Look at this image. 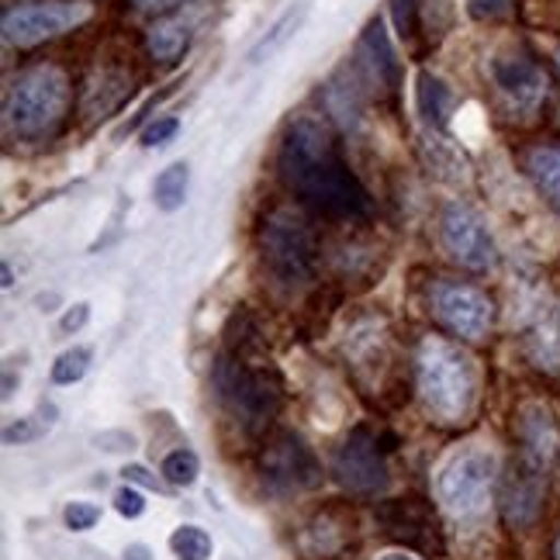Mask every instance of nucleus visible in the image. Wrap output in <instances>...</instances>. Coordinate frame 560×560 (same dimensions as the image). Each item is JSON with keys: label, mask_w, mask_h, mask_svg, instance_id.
I'll use <instances>...</instances> for the list:
<instances>
[{"label": "nucleus", "mask_w": 560, "mask_h": 560, "mask_svg": "<svg viewBox=\"0 0 560 560\" xmlns=\"http://www.w3.org/2000/svg\"><path fill=\"white\" fill-rule=\"evenodd\" d=\"M416 14H419V0H392V18H395L398 35L416 32Z\"/></svg>", "instance_id": "c756f323"}, {"label": "nucleus", "mask_w": 560, "mask_h": 560, "mask_svg": "<svg viewBox=\"0 0 560 560\" xmlns=\"http://www.w3.org/2000/svg\"><path fill=\"white\" fill-rule=\"evenodd\" d=\"M264 264L284 284H305L318 264V243L301 214L280 208L264 222Z\"/></svg>", "instance_id": "423d86ee"}, {"label": "nucleus", "mask_w": 560, "mask_h": 560, "mask_svg": "<svg viewBox=\"0 0 560 560\" xmlns=\"http://www.w3.org/2000/svg\"><path fill=\"white\" fill-rule=\"evenodd\" d=\"M170 550H174L177 560H211L214 544L201 526L187 523V526H177L174 533H170Z\"/></svg>", "instance_id": "4be33fe9"}, {"label": "nucleus", "mask_w": 560, "mask_h": 560, "mask_svg": "<svg viewBox=\"0 0 560 560\" xmlns=\"http://www.w3.org/2000/svg\"><path fill=\"white\" fill-rule=\"evenodd\" d=\"M125 560H153V550L145 544H128L125 547Z\"/></svg>", "instance_id": "f704fd0d"}, {"label": "nucleus", "mask_w": 560, "mask_h": 560, "mask_svg": "<svg viewBox=\"0 0 560 560\" xmlns=\"http://www.w3.org/2000/svg\"><path fill=\"white\" fill-rule=\"evenodd\" d=\"M416 101H419V115L429 125H433V128H446L450 107H454V91H450L436 73L422 70L416 77Z\"/></svg>", "instance_id": "f3484780"}, {"label": "nucleus", "mask_w": 560, "mask_h": 560, "mask_svg": "<svg viewBox=\"0 0 560 560\" xmlns=\"http://www.w3.org/2000/svg\"><path fill=\"white\" fill-rule=\"evenodd\" d=\"M260 474L273 494H298L322 485V464L315 457V450L298 433H277L267 440Z\"/></svg>", "instance_id": "6e6552de"}, {"label": "nucleus", "mask_w": 560, "mask_h": 560, "mask_svg": "<svg viewBox=\"0 0 560 560\" xmlns=\"http://www.w3.org/2000/svg\"><path fill=\"white\" fill-rule=\"evenodd\" d=\"M177 132H180V118H174V115H160V118L142 132V145H145V149H160V145H166V142H174Z\"/></svg>", "instance_id": "a878e982"}, {"label": "nucleus", "mask_w": 560, "mask_h": 560, "mask_svg": "<svg viewBox=\"0 0 560 560\" xmlns=\"http://www.w3.org/2000/svg\"><path fill=\"white\" fill-rule=\"evenodd\" d=\"M187 187H190V166L187 163H170L153 184V201L160 211H180L187 205Z\"/></svg>", "instance_id": "aec40b11"}, {"label": "nucleus", "mask_w": 560, "mask_h": 560, "mask_svg": "<svg viewBox=\"0 0 560 560\" xmlns=\"http://www.w3.org/2000/svg\"><path fill=\"white\" fill-rule=\"evenodd\" d=\"M433 312L450 332L464 339H481L491 329V301L478 288L443 280L433 288Z\"/></svg>", "instance_id": "9b49d317"}, {"label": "nucleus", "mask_w": 560, "mask_h": 560, "mask_svg": "<svg viewBox=\"0 0 560 560\" xmlns=\"http://www.w3.org/2000/svg\"><path fill=\"white\" fill-rule=\"evenodd\" d=\"M94 8L88 0H49V4H21L4 14V42L18 49H32L38 42L67 35L91 21Z\"/></svg>", "instance_id": "0eeeda50"}, {"label": "nucleus", "mask_w": 560, "mask_h": 560, "mask_svg": "<svg viewBox=\"0 0 560 560\" xmlns=\"http://www.w3.org/2000/svg\"><path fill=\"white\" fill-rule=\"evenodd\" d=\"M94 446L107 450V454H121V450H136V436L125 433V429H115V433H97Z\"/></svg>", "instance_id": "7c9ffc66"}, {"label": "nucleus", "mask_w": 560, "mask_h": 560, "mask_svg": "<svg viewBox=\"0 0 560 560\" xmlns=\"http://www.w3.org/2000/svg\"><path fill=\"white\" fill-rule=\"evenodd\" d=\"M544 481H547V470L523 460L520 474L509 481V494H505V512L512 523H533V515L544 499Z\"/></svg>", "instance_id": "2eb2a0df"}, {"label": "nucleus", "mask_w": 560, "mask_h": 560, "mask_svg": "<svg viewBox=\"0 0 560 560\" xmlns=\"http://www.w3.org/2000/svg\"><path fill=\"white\" fill-rule=\"evenodd\" d=\"M88 322H91V305H73L67 315L59 318V329L70 336V332H80L83 326H88Z\"/></svg>", "instance_id": "2f4dec72"}, {"label": "nucleus", "mask_w": 560, "mask_h": 560, "mask_svg": "<svg viewBox=\"0 0 560 560\" xmlns=\"http://www.w3.org/2000/svg\"><path fill=\"white\" fill-rule=\"evenodd\" d=\"M14 395V374L8 371V377H4V398H11Z\"/></svg>", "instance_id": "c9c22d12"}, {"label": "nucleus", "mask_w": 560, "mask_h": 560, "mask_svg": "<svg viewBox=\"0 0 560 560\" xmlns=\"http://www.w3.org/2000/svg\"><path fill=\"white\" fill-rule=\"evenodd\" d=\"M533 357L540 368H560V336L553 329H540L533 339Z\"/></svg>", "instance_id": "cd10ccee"}, {"label": "nucleus", "mask_w": 560, "mask_h": 560, "mask_svg": "<svg viewBox=\"0 0 560 560\" xmlns=\"http://www.w3.org/2000/svg\"><path fill=\"white\" fill-rule=\"evenodd\" d=\"M557 67H560V52H557Z\"/></svg>", "instance_id": "4c0bfd02"}, {"label": "nucleus", "mask_w": 560, "mask_h": 560, "mask_svg": "<svg viewBox=\"0 0 560 560\" xmlns=\"http://www.w3.org/2000/svg\"><path fill=\"white\" fill-rule=\"evenodd\" d=\"M332 470H336L339 485L357 491V494H377L387 488V481H392L381 440L371 433L368 425H357L347 436V443H342L339 454H336Z\"/></svg>", "instance_id": "1a4fd4ad"}, {"label": "nucleus", "mask_w": 560, "mask_h": 560, "mask_svg": "<svg viewBox=\"0 0 560 560\" xmlns=\"http://www.w3.org/2000/svg\"><path fill=\"white\" fill-rule=\"evenodd\" d=\"M190 42V28L184 21H163L153 32H149V52H153L160 62H174Z\"/></svg>", "instance_id": "412c9836"}, {"label": "nucleus", "mask_w": 560, "mask_h": 560, "mask_svg": "<svg viewBox=\"0 0 560 560\" xmlns=\"http://www.w3.org/2000/svg\"><path fill=\"white\" fill-rule=\"evenodd\" d=\"M384 523L395 536L408 540L412 547H433V536H436V523L429 520V512L416 502H395L384 509Z\"/></svg>", "instance_id": "dca6fc26"}, {"label": "nucleus", "mask_w": 560, "mask_h": 560, "mask_svg": "<svg viewBox=\"0 0 560 560\" xmlns=\"http://www.w3.org/2000/svg\"><path fill=\"white\" fill-rule=\"evenodd\" d=\"M91 357L94 353L88 347H73L67 353H59L56 363H52V384L70 387V384L83 381V377H88V371H91Z\"/></svg>", "instance_id": "b1692460"}, {"label": "nucleus", "mask_w": 560, "mask_h": 560, "mask_svg": "<svg viewBox=\"0 0 560 560\" xmlns=\"http://www.w3.org/2000/svg\"><path fill=\"white\" fill-rule=\"evenodd\" d=\"M46 422H42V416L35 419V416H28V419H18V422H11L8 429H4V443L8 446H25V443H32V440H38L42 433H46Z\"/></svg>", "instance_id": "bb28decb"}, {"label": "nucleus", "mask_w": 560, "mask_h": 560, "mask_svg": "<svg viewBox=\"0 0 560 560\" xmlns=\"http://www.w3.org/2000/svg\"><path fill=\"white\" fill-rule=\"evenodd\" d=\"M280 177L308 208L326 219H371V194L339 153L332 128L318 118H298L280 142Z\"/></svg>", "instance_id": "f257e3e1"}, {"label": "nucleus", "mask_w": 560, "mask_h": 560, "mask_svg": "<svg viewBox=\"0 0 560 560\" xmlns=\"http://www.w3.org/2000/svg\"><path fill=\"white\" fill-rule=\"evenodd\" d=\"M557 450H560V436L553 429L550 412L544 405H526L523 408V460L540 470H550Z\"/></svg>", "instance_id": "4468645a"}, {"label": "nucleus", "mask_w": 560, "mask_h": 560, "mask_svg": "<svg viewBox=\"0 0 560 560\" xmlns=\"http://www.w3.org/2000/svg\"><path fill=\"white\" fill-rule=\"evenodd\" d=\"M305 14H308V8L305 4H294V8H288L284 14H280L273 25H270V32L256 42V46L249 49V62L256 67V62H267V59H273L280 49L288 46V42L298 35V28H301V21H305Z\"/></svg>", "instance_id": "a211bd4d"}, {"label": "nucleus", "mask_w": 560, "mask_h": 560, "mask_svg": "<svg viewBox=\"0 0 560 560\" xmlns=\"http://www.w3.org/2000/svg\"><path fill=\"white\" fill-rule=\"evenodd\" d=\"M529 177L536 180L544 198L560 211V145H544V149H533L529 160H526Z\"/></svg>", "instance_id": "6ab92c4d"}, {"label": "nucleus", "mask_w": 560, "mask_h": 560, "mask_svg": "<svg viewBox=\"0 0 560 560\" xmlns=\"http://www.w3.org/2000/svg\"><path fill=\"white\" fill-rule=\"evenodd\" d=\"M62 523H67V529H73V533H88L101 523V509L94 502H70L62 509Z\"/></svg>", "instance_id": "393cba45"}, {"label": "nucleus", "mask_w": 560, "mask_h": 560, "mask_svg": "<svg viewBox=\"0 0 560 560\" xmlns=\"http://www.w3.org/2000/svg\"><path fill=\"white\" fill-rule=\"evenodd\" d=\"M121 474H125V481H128V485H142V488H149V491H163L153 474H149L145 467H139V464H128Z\"/></svg>", "instance_id": "473e14b6"}, {"label": "nucleus", "mask_w": 560, "mask_h": 560, "mask_svg": "<svg viewBox=\"0 0 560 560\" xmlns=\"http://www.w3.org/2000/svg\"><path fill=\"white\" fill-rule=\"evenodd\" d=\"M419 395L425 412L443 425L467 422L478 398V371L457 342L429 336L419 347Z\"/></svg>", "instance_id": "7ed1b4c3"}, {"label": "nucleus", "mask_w": 560, "mask_h": 560, "mask_svg": "<svg viewBox=\"0 0 560 560\" xmlns=\"http://www.w3.org/2000/svg\"><path fill=\"white\" fill-rule=\"evenodd\" d=\"M136 4H139L142 11H170V8L184 4V0H136Z\"/></svg>", "instance_id": "72a5a7b5"}, {"label": "nucleus", "mask_w": 560, "mask_h": 560, "mask_svg": "<svg viewBox=\"0 0 560 560\" xmlns=\"http://www.w3.org/2000/svg\"><path fill=\"white\" fill-rule=\"evenodd\" d=\"M443 246L467 270H488L494 264V243L485 219L464 201H450L440 219Z\"/></svg>", "instance_id": "9d476101"}, {"label": "nucleus", "mask_w": 560, "mask_h": 560, "mask_svg": "<svg viewBox=\"0 0 560 560\" xmlns=\"http://www.w3.org/2000/svg\"><path fill=\"white\" fill-rule=\"evenodd\" d=\"M491 80L515 112L533 115L547 97V77L529 56H499L491 62Z\"/></svg>", "instance_id": "f8f14e48"}, {"label": "nucleus", "mask_w": 560, "mask_h": 560, "mask_svg": "<svg viewBox=\"0 0 560 560\" xmlns=\"http://www.w3.org/2000/svg\"><path fill=\"white\" fill-rule=\"evenodd\" d=\"M160 474L166 478V485H174V488H190L194 481H198V474H201V460L194 450H170V454L163 457V467Z\"/></svg>", "instance_id": "5701e85b"}, {"label": "nucleus", "mask_w": 560, "mask_h": 560, "mask_svg": "<svg viewBox=\"0 0 560 560\" xmlns=\"http://www.w3.org/2000/svg\"><path fill=\"white\" fill-rule=\"evenodd\" d=\"M494 454L485 446H464L450 454L436 474V499L440 505L457 515V520H478L491 505V485H494Z\"/></svg>", "instance_id": "39448f33"}, {"label": "nucleus", "mask_w": 560, "mask_h": 560, "mask_svg": "<svg viewBox=\"0 0 560 560\" xmlns=\"http://www.w3.org/2000/svg\"><path fill=\"white\" fill-rule=\"evenodd\" d=\"M381 560H416V557H408V553H387V557H381Z\"/></svg>", "instance_id": "e433bc0d"}, {"label": "nucleus", "mask_w": 560, "mask_h": 560, "mask_svg": "<svg viewBox=\"0 0 560 560\" xmlns=\"http://www.w3.org/2000/svg\"><path fill=\"white\" fill-rule=\"evenodd\" d=\"M70 104V80L52 62L18 73L8 88L4 125L21 139H42L62 121Z\"/></svg>", "instance_id": "20e7f679"}, {"label": "nucleus", "mask_w": 560, "mask_h": 560, "mask_svg": "<svg viewBox=\"0 0 560 560\" xmlns=\"http://www.w3.org/2000/svg\"><path fill=\"white\" fill-rule=\"evenodd\" d=\"M115 512L121 515V520H139V515L145 512V494L132 485H125L115 491Z\"/></svg>", "instance_id": "c85d7f7f"}, {"label": "nucleus", "mask_w": 560, "mask_h": 560, "mask_svg": "<svg viewBox=\"0 0 560 560\" xmlns=\"http://www.w3.org/2000/svg\"><path fill=\"white\" fill-rule=\"evenodd\" d=\"M357 62H360L363 80H368V88H374L377 94H395L398 91L401 67L395 59L392 38H387L381 18H374L371 25L363 28L360 42H357Z\"/></svg>", "instance_id": "ddd939ff"}, {"label": "nucleus", "mask_w": 560, "mask_h": 560, "mask_svg": "<svg viewBox=\"0 0 560 560\" xmlns=\"http://www.w3.org/2000/svg\"><path fill=\"white\" fill-rule=\"evenodd\" d=\"M246 342L249 339H240L229 329V350L214 363L211 381L225 412L246 433H264L280 408V377L270 368V360L246 350Z\"/></svg>", "instance_id": "f03ea898"}]
</instances>
